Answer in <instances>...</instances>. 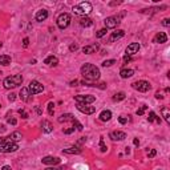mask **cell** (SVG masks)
Segmentation results:
<instances>
[{"mask_svg": "<svg viewBox=\"0 0 170 170\" xmlns=\"http://www.w3.org/2000/svg\"><path fill=\"white\" fill-rule=\"evenodd\" d=\"M81 75H83L84 80L87 81H90V83H93V81L98 80L100 79V69H98L96 65H93V64H84L83 66H81Z\"/></svg>", "mask_w": 170, "mask_h": 170, "instance_id": "6da1fadb", "label": "cell"}, {"mask_svg": "<svg viewBox=\"0 0 170 170\" xmlns=\"http://www.w3.org/2000/svg\"><path fill=\"white\" fill-rule=\"evenodd\" d=\"M21 83H23V76L21 75H14V76L5 77L3 81V85L5 89H11V88H16L21 85Z\"/></svg>", "mask_w": 170, "mask_h": 170, "instance_id": "7a4b0ae2", "label": "cell"}, {"mask_svg": "<svg viewBox=\"0 0 170 170\" xmlns=\"http://www.w3.org/2000/svg\"><path fill=\"white\" fill-rule=\"evenodd\" d=\"M90 11H92V4L89 1H83V3L73 7V12L76 15H81V16H85V15L90 14Z\"/></svg>", "mask_w": 170, "mask_h": 170, "instance_id": "3957f363", "label": "cell"}, {"mask_svg": "<svg viewBox=\"0 0 170 170\" xmlns=\"http://www.w3.org/2000/svg\"><path fill=\"white\" fill-rule=\"evenodd\" d=\"M70 20H72V19H70V15L64 12V14H61L59 18H57V27H59L60 29H65V28L69 27Z\"/></svg>", "mask_w": 170, "mask_h": 170, "instance_id": "277c9868", "label": "cell"}, {"mask_svg": "<svg viewBox=\"0 0 170 170\" xmlns=\"http://www.w3.org/2000/svg\"><path fill=\"white\" fill-rule=\"evenodd\" d=\"M132 87L134 88L135 90H138V92H142V93H145V92H148V90L152 89V85H150V83H148V81H145V80L135 81V83L132 84Z\"/></svg>", "mask_w": 170, "mask_h": 170, "instance_id": "5b68a950", "label": "cell"}, {"mask_svg": "<svg viewBox=\"0 0 170 170\" xmlns=\"http://www.w3.org/2000/svg\"><path fill=\"white\" fill-rule=\"evenodd\" d=\"M75 101H76L77 104H92V102H94L96 101V97L94 96H92V94H77V96H75Z\"/></svg>", "mask_w": 170, "mask_h": 170, "instance_id": "8992f818", "label": "cell"}, {"mask_svg": "<svg viewBox=\"0 0 170 170\" xmlns=\"http://www.w3.org/2000/svg\"><path fill=\"white\" fill-rule=\"evenodd\" d=\"M28 90H29V93L31 94H37V93H40V92L44 90V85L40 84L39 81H36V80H32L31 83H29Z\"/></svg>", "mask_w": 170, "mask_h": 170, "instance_id": "52a82bcc", "label": "cell"}, {"mask_svg": "<svg viewBox=\"0 0 170 170\" xmlns=\"http://www.w3.org/2000/svg\"><path fill=\"white\" fill-rule=\"evenodd\" d=\"M19 149V145L16 142H7L4 145H0V153H14Z\"/></svg>", "mask_w": 170, "mask_h": 170, "instance_id": "ba28073f", "label": "cell"}, {"mask_svg": "<svg viewBox=\"0 0 170 170\" xmlns=\"http://www.w3.org/2000/svg\"><path fill=\"white\" fill-rule=\"evenodd\" d=\"M121 21H120V18L117 16H110V18H106L104 20V24H105V28H116L118 24H120Z\"/></svg>", "mask_w": 170, "mask_h": 170, "instance_id": "9c48e42d", "label": "cell"}, {"mask_svg": "<svg viewBox=\"0 0 170 170\" xmlns=\"http://www.w3.org/2000/svg\"><path fill=\"white\" fill-rule=\"evenodd\" d=\"M77 109L81 112V113H85V114H93L96 112V108L94 106H89L87 104H77Z\"/></svg>", "mask_w": 170, "mask_h": 170, "instance_id": "30bf717a", "label": "cell"}, {"mask_svg": "<svg viewBox=\"0 0 170 170\" xmlns=\"http://www.w3.org/2000/svg\"><path fill=\"white\" fill-rule=\"evenodd\" d=\"M140 48H141V45L138 43H132V44H129L126 47V56H133L135 53H138Z\"/></svg>", "mask_w": 170, "mask_h": 170, "instance_id": "8fae6325", "label": "cell"}, {"mask_svg": "<svg viewBox=\"0 0 170 170\" xmlns=\"http://www.w3.org/2000/svg\"><path fill=\"white\" fill-rule=\"evenodd\" d=\"M41 162L44 163V165H57V163H60V158L59 157L48 156V157H44L41 160Z\"/></svg>", "mask_w": 170, "mask_h": 170, "instance_id": "7c38bea8", "label": "cell"}, {"mask_svg": "<svg viewBox=\"0 0 170 170\" xmlns=\"http://www.w3.org/2000/svg\"><path fill=\"white\" fill-rule=\"evenodd\" d=\"M109 137H110L113 141H122V140L126 138V134L124 132H120V130H116V132H112L110 134H109Z\"/></svg>", "mask_w": 170, "mask_h": 170, "instance_id": "4fadbf2b", "label": "cell"}, {"mask_svg": "<svg viewBox=\"0 0 170 170\" xmlns=\"http://www.w3.org/2000/svg\"><path fill=\"white\" fill-rule=\"evenodd\" d=\"M167 41V36L165 32H158L154 39H153V43H157V44H163V43Z\"/></svg>", "mask_w": 170, "mask_h": 170, "instance_id": "5bb4252c", "label": "cell"}, {"mask_svg": "<svg viewBox=\"0 0 170 170\" xmlns=\"http://www.w3.org/2000/svg\"><path fill=\"white\" fill-rule=\"evenodd\" d=\"M98 49H100V45L98 44H92V45H85L83 48V52L85 55H90V53H94L97 52Z\"/></svg>", "mask_w": 170, "mask_h": 170, "instance_id": "9a60e30c", "label": "cell"}, {"mask_svg": "<svg viewBox=\"0 0 170 170\" xmlns=\"http://www.w3.org/2000/svg\"><path fill=\"white\" fill-rule=\"evenodd\" d=\"M20 98L21 101H24V102H28V101L32 98V94L29 93V90H28V88H21L20 89Z\"/></svg>", "mask_w": 170, "mask_h": 170, "instance_id": "2e32d148", "label": "cell"}, {"mask_svg": "<svg viewBox=\"0 0 170 170\" xmlns=\"http://www.w3.org/2000/svg\"><path fill=\"white\" fill-rule=\"evenodd\" d=\"M125 36V31H122V29H118V31L113 32L110 35V37H109V43H113L116 41V40H120V39H122Z\"/></svg>", "mask_w": 170, "mask_h": 170, "instance_id": "e0dca14e", "label": "cell"}, {"mask_svg": "<svg viewBox=\"0 0 170 170\" xmlns=\"http://www.w3.org/2000/svg\"><path fill=\"white\" fill-rule=\"evenodd\" d=\"M35 19L37 21H44V20H47L48 19V11L47 9H40V11H37L36 12V15H35Z\"/></svg>", "mask_w": 170, "mask_h": 170, "instance_id": "ac0fdd59", "label": "cell"}, {"mask_svg": "<svg viewBox=\"0 0 170 170\" xmlns=\"http://www.w3.org/2000/svg\"><path fill=\"white\" fill-rule=\"evenodd\" d=\"M41 129H43V132L44 133H51L53 130V125L49 121L44 120V121L41 122Z\"/></svg>", "mask_w": 170, "mask_h": 170, "instance_id": "d6986e66", "label": "cell"}, {"mask_svg": "<svg viewBox=\"0 0 170 170\" xmlns=\"http://www.w3.org/2000/svg\"><path fill=\"white\" fill-rule=\"evenodd\" d=\"M44 64L55 66V65H57V64H59V59H57L56 56H48V57L44 60Z\"/></svg>", "mask_w": 170, "mask_h": 170, "instance_id": "ffe728a7", "label": "cell"}, {"mask_svg": "<svg viewBox=\"0 0 170 170\" xmlns=\"http://www.w3.org/2000/svg\"><path fill=\"white\" fill-rule=\"evenodd\" d=\"M110 118H112V112L110 110H102L100 113V120L101 121L106 122V121H109Z\"/></svg>", "mask_w": 170, "mask_h": 170, "instance_id": "44dd1931", "label": "cell"}, {"mask_svg": "<svg viewBox=\"0 0 170 170\" xmlns=\"http://www.w3.org/2000/svg\"><path fill=\"white\" fill-rule=\"evenodd\" d=\"M63 153H65V154H80L81 149L77 148V146H72V148H68V149H64Z\"/></svg>", "mask_w": 170, "mask_h": 170, "instance_id": "7402d4cb", "label": "cell"}, {"mask_svg": "<svg viewBox=\"0 0 170 170\" xmlns=\"http://www.w3.org/2000/svg\"><path fill=\"white\" fill-rule=\"evenodd\" d=\"M11 64V56L8 55H1L0 56V65H4V66H7Z\"/></svg>", "mask_w": 170, "mask_h": 170, "instance_id": "603a6c76", "label": "cell"}, {"mask_svg": "<svg viewBox=\"0 0 170 170\" xmlns=\"http://www.w3.org/2000/svg\"><path fill=\"white\" fill-rule=\"evenodd\" d=\"M80 25L81 27H90V25H93V21H92V19H89V18H81L80 19Z\"/></svg>", "mask_w": 170, "mask_h": 170, "instance_id": "cb8c5ba5", "label": "cell"}, {"mask_svg": "<svg viewBox=\"0 0 170 170\" xmlns=\"http://www.w3.org/2000/svg\"><path fill=\"white\" fill-rule=\"evenodd\" d=\"M133 75H134V70L133 69H122L121 72H120V76H121L122 79H129V77H132Z\"/></svg>", "mask_w": 170, "mask_h": 170, "instance_id": "d4e9b609", "label": "cell"}, {"mask_svg": "<svg viewBox=\"0 0 170 170\" xmlns=\"http://www.w3.org/2000/svg\"><path fill=\"white\" fill-rule=\"evenodd\" d=\"M148 121H149V122H154V121H156L157 124H161V117H158L154 112H150L149 117H148Z\"/></svg>", "mask_w": 170, "mask_h": 170, "instance_id": "484cf974", "label": "cell"}, {"mask_svg": "<svg viewBox=\"0 0 170 170\" xmlns=\"http://www.w3.org/2000/svg\"><path fill=\"white\" fill-rule=\"evenodd\" d=\"M161 113H162V117L165 118L166 124H170V112H169V109H167L166 106H163L162 109H161Z\"/></svg>", "mask_w": 170, "mask_h": 170, "instance_id": "4316f807", "label": "cell"}, {"mask_svg": "<svg viewBox=\"0 0 170 170\" xmlns=\"http://www.w3.org/2000/svg\"><path fill=\"white\" fill-rule=\"evenodd\" d=\"M9 138H11L12 142H18V141H20V140L23 138V134H21L20 132H14L9 135Z\"/></svg>", "mask_w": 170, "mask_h": 170, "instance_id": "83f0119b", "label": "cell"}, {"mask_svg": "<svg viewBox=\"0 0 170 170\" xmlns=\"http://www.w3.org/2000/svg\"><path fill=\"white\" fill-rule=\"evenodd\" d=\"M73 120V116L66 113V114H61L59 117V122H65V121H72Z\"/></svg>", "mask_w": 170, "mask_h": 170, "instance_id": "f1b7e54d", "label": "cell"}, {"mask_svg": "<svg viewBox=\"0 0 170 170\" xmlns=\"http://www.w3.org/2000/svg\"><path fill=\"white\" fill-rule=\"evenodd\" d=\"M125 97H126V94L124 92H118V93H116L113 96V101H122V100H125Z\"/></svg>", "mask_w": 170, "mask_h": 170, "instance_id": "f546056e", "label": "cell"}, {"mask_svg": "<svg viewBox=\"0 0 170 170\" xmlns=\"http://www.w3.org/2000/svg\"><path fill=\"white\" fill-rule=\"evenodd\" d=\"M72 122H73V128H76V129H77V130H80V132H81V130H83V128H84V126H83V125H81L80 122L77 121V120H76V118H75V117H73Z\"/></svg>", "mask_w": 170, "mask_h": 170, "instance_id": "4dcf8cb0", "label": "cell"}, {"mask_svg": "<svg viewBox=\"0 0 170 170\" xmlns=\"http://www.w3.org/2000/svg\"><path fill=\"white\" fill-rule=\"evenodd\" d=\"M100 149H101V152L102 153H105L106 152V145H105V142H104V137H100Z\"/></svg>", "mask_w": 170, "mask_h": 170, "instance_id": "1f68e13d", "label": "cell"}, {"mask_svg": "<svg viewBox=\"0 0 170 170\" xmlns=\"http://www.w3.org/2000/svg\"><path fill=\"white\" fill-rule=\"evenodd\" d=\"M146 109H148V106H146V105H142V106L140 108V109H137V112H135V113H137V116H142L144 113L146 112Z\"/></svg>", "mask_w": 170, "mask_h": 170, "instance_id": "d6a6232c", "label": "cell"}, {"mask_svg": "<svg viewBox=\"0 0 170 170\" xmlns=\"http://www.w3.org/2000/svg\"><path fill=\"white\" fill-rule=\"evenodd\" d=\"M113 64H116V60H105L104 63H102V66H105V68H106V66H112L113 65Z\"/></svg>", "mask_w": 170, "mask_h": 170, "instance_id": "836d02e7", "label": "cell"}, {"mask_svg": "<svg viewBox=\"0 0 170 170\" xmlns=\"http://www.w3.org/2000/svg\"><path fill=\"white\" fill-rule=\"evenodd\" d=\"M53 106H55V104H53V102H49V104H48V113H49V116H53V113H55V109H53Z\"/></svg>", "mask_w": 170, "mask_h": 170, "instance_id": "e575fe53", "label": "cell"}, {"mask_svg": "<svg viewBox=\"0 0 170 170\" xmlns=\"http://www.w3.org/2000/svg\"><path fill=\"white\" fill-rule=\"evenodd\" d=\"M106 28H102V29H100V31L97 32V33H96V36H97V37H102V36H105L106 35Z\"/></svg>", "mask_w": 170, "mask_h": 170, "instance_id": "d590c367", "label": "cell"}, {"mask_svg": "<svg viewBox=\"0 0 170 170\" xmlns=\"http://www.w3.org/2000/svg\"><path fill=\"white\" fill-rule=\"evenodd\" d=\"M19 114L21 116V118H28V113L24 110V109H19Z\"/></svg>", "mask_w": 170, "mask_h": 170, "instance_id": "8d00e7d4", "label": "cell"}, {"mask_svg": "<svg viewBox=\"0 0 170 170\" xmlns=\"http://www.w3.org/2000/svg\"><path fill=\"white\" fill-rule=\"evenodd\" d=\"M118 122H120V124H122V125H125L126 122H128V118L124 117V116H121V117H118Z\"/></svg>", "mask_w": 170, "mask_h": 170, "instance_id": "74e56055", "label": "cell"}, {"mask_svg": "<svg viewBox=\"0 0 170 170\" xmlns=\"http://www.w3.org/2000/svg\"><path fill=\"white\" fill-rule=\"evenodd\" d=\"M77 49H79V45H77V44H70L69 45V51H70V52H76Z\"/></svg>", "mask_w": 170, "mask_h": 170, "instance_id": "f35d334b", "label": "cell"}, {"mask_svg": "<svg viewBox=\"0 0 170 170\" xmlns=\"http://www.w3.org/2000/svg\"><path fill=\"white\" fill-rule=\"evenodd\" d=\"M156 154H157L156 149H152L149 153H148V157H149V158H153V157H156Z\"/></svg>", "mask_w": 170, "mask_h": 170, "instance_id": "ab89813d", "label": "cell"}, {"mask_svg": "<svg viewBox=\"0 0 170 170\" xmlns=\"http://www.w3.org/2000/svg\"><path fill=\"white\" fill-rule=\"evenodd\" d=\"M8 100H9L11 102H14V101L16 100V94H15V93H11V94H8Z\"/></svg>", "mask_w": 170, "mask_h": 170, "instance_id": "60d3db41", "label": "cell"}, {"mask_svg": "<svg viewBox=\"0 0 170 170\" xmlns=\"http://www.w3.org/2000/svg\"><path fill=\"white\" fill-rule=\"evenodd\" d=\"M162 25H163V27H169V25H170V19H163V20H162Z\"/></svg>", "mask_w": 170, "mask_h": 170, "instance_id": "b9f144b4", "label": "cell"}, {"mask_svg": "<svg viewBox=\"0 0 170 170\" xmlns=\"http://www.w3.org/2000/svg\"><path fill=\"white\" fill-rule=\"evenodd\" d=\"M28 45H29V39L25 37L24 40H23V47H24V48H27Z\"/></svg>", "mask_w": 170, "mask_h": 170, "instance_id": "7bdbcfd3", "label": "cell"}, {"mask_svg": "<svg viewBox=\"0 0 170 170\" xmlns=\"http://www.w3.org/2000/svg\"><path fill=\"white\" fill-rule=\"evenodd\" d=\"M8 124H11V125H16L18 121H16V118H8Z\"/></svg>", "mask_w": 170, "mask_h": 170, "instance_id": "ee69618b", "label": "cell"}, {"mask_svg": "<svg viewBox=\"0 0 170 170\" xmlns=\"http://www.w3.org/2000/svg\"><path fill=\"white\" fill-rule=\"evenodd\" d=\"M75 132V128H69V129H64V133L65 134H70V133Z\"/></svg>", "mask_w": 170, "mask_h": 170, "instance_id": "f6af8a7d", "label": "cell"}, {"mask_svg": "<svg viewBox=\"0 0 170 170\" xmlns=\"http://www.w3.org/2000/svg\"><path fill=\"white\" fill-rule=\"evenodd\" d=\"M156 98H157V100H162V98H163V94L161 93V92H157V93H156Z\"/></svg>", "mask_w": 170, "mask_h": 170, "instance_id": "bcb514c9", "label": "cell"}, {"mask_svg": "<svg viewBox=\"0 0 170 170\" xmlns=\"http://www.w3.org/2000/svg\"><path fill=\"white\" fill-rule=\"evenodd\" d=\"M96 87H98L100 89H105V88H106V84H105V83H101V84H97Z\"/></svg>", "mask_w": 170, "mask_h": 170, "instance_id": "7dc6e473", "label": "cell"}, {"mask_svg": "<svg viewBox=\"0 0 170 170\" xmlns=\"http://www.w3.org/2000/svg\"><path fill=\"white\" fill-rule=\"evenodd\" d=\"M77 84H79V81L73 80V81H70V83H69V85H70V87H77Z\"/></svg>", "mask_w": 170, "mask_h": 170, "instance_id": "c3c4849f", "label": "cell"}, {"mask_svg": "<svg viewBox=\"0 0 170 170\" xmlns=\"http://www.w3.org/2000/svg\"><path fill=\"white\" fill-rule=\"evenodd\" d=\"M129 61H132L130 56H125V57H124V63H129Z\"/></svg>", "mask_w": 170, "mask_h": 170, "instance_id": "681fc988", "label": "cell"}, {"mask_svg": "<svg viewBox=\"0 0 170 170\" xmlns=\"http://www.w3.org/2000/svg\"><path fill=\"white\" fill-rule=\"evenodd\" d=\"M133 144H134L135 146H138V145H140V141H138V138H134V140H133Z\"/></svg>", "mask_w": 170, "mask_h": 170, "instance_id": "f907efd6", "label": "cell"}, {"mask_svg": "<svg viewBox=\"0 0 170 170\" xmlns=\"http://www.w3.org/2000/svg\"><path fill=\"white\" fill-rule=\"evenodd\" d=\"M1 170H12V169H11V166L5 165V166H3V167H1Z\"/></svg>", "mask_w": 170, "mask_h": 170, "instance_id": "816d5d0a", "label": "cell"}, {"mask_svg": "<svg viewBox=\"0 0 170 170\" xmlns=\"http://www.w3.org/2000/svg\"><path fill=\"white\" fill-rule=\"evenodd\" d=\"M3 132H5V126H4V125H0V133H3Z\"/></svg>", "mask_w": 170, "mask_h": 170, "instance_id": "f5cc1de1", "label": "cell"}, {"mask_svg": "<svg viewBox=\"0 0 170 170\" xmlns=\"http://www.w3.org/2000/svg\"><path fill=\"white\" fill-rule=\"evenodd\" d=\"M125 153H126V154H129V153H130V149H129L128 146H126V148H125Z\"/></svg>", "mask_w": 170, "mask_h": 170, "instance_id": "db71d44e", "label": "cell"}, {"mask_svg": "<svg viewBox=\"0 0 170 170\" xmlns=\"http://www.w3.org/2000/svg\"><path fill=\"white\" fill-rule=\"evenodd\" d=\"M45 170H59V169H56V167H47Z\"/></svg>", "mask_w": 170, "mask_h": 170, "instance_id": "11a10c76", "label": "cell"}, {"mask_svg": "<svg viewBox=\"0 0 170 170\" xmlns=\"http://www.w3.org/2000/svg\"><path fill=\"white\" fill-rule=\"evenodd\" d=\"M36 112H37L39 114H41V110H40V108H36Z\"/></svg>", "mask_w": 170, "mask_h": 170, "instance_id": "9f6ffc18", "label": "cell"}, {"mask_svg": "<svg viewBox=\"0 0 170 170\" xmlns=\"http://www.w3.org/2000/svg\"><path fill=\"white\" fill-rule=\"evenodd\" d=\"M0 108H1V105H0Z\"/></svg>", "mask_w": 170, "mask_h": 170, "instance_id": "6f0895ef", "label": "cell"}, {"mask_svg": "<svg viewBox=\"0 0 170 170\" xmlns=\"http://www.w3.org/2000/svg\"><path fill=\"white\" fill-rule=\"evenodd\" d=\"M158 170H161V169H158Z\"/></svg>", "mask_w": 170, "mask_h": 170, "instance_id": "680465c9", "label": "cell"}]
</instances>
